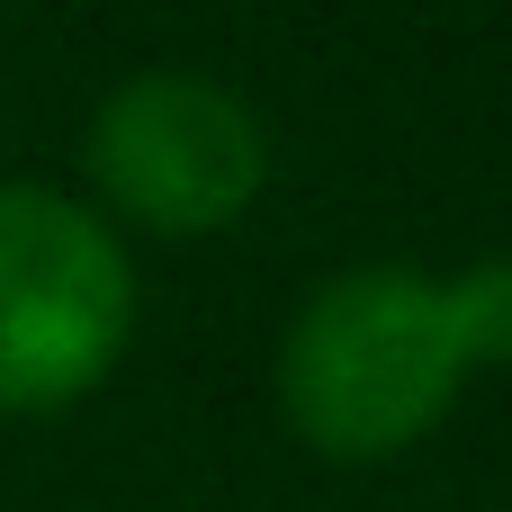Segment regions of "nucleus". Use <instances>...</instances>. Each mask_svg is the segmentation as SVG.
<instances>
[{"label": "nucleus", "mask_w": 512, "mask_h": 512, "mask_svg": "<svg viewBox=\"0 0 512 512\" xmlns=\"http://www.w3.org/2000/svg\"><path fill=\"white\" fill-rule=\"evenodd\" d=\"M477 387L450 279L423 261H351L297 297L270 351V396L324 468H387L423 450Z\"/></svg>", "instance_id": "1"}, {"label": "nucleus", "mask_w": 512, "mask_h": 512, "mask_svg": "<svg viewBox=\"0 0 512 512\" xmlns=\"http://www.w3.org/2000/svg\"><path fill=\"white\" fill-rule=\"evenodd\" d=\"M270 171V117L189 63L108 81L81 126V198L126 243H216L261 207Z\"/></svg>", "instance_id": "3"}, {"label": "nucleus", "mask_w": 512, "mask_h": 512, "mask_svg": "<svg viewBox=\"0 0 512 512\" xmlns=\"http://www.w3.org/2000/svg\"><path fill=\"white\" fill-rule=\"evenodd\" d=\"M144 324L135 243L63 180H0V423L90 405Z\"/></svg>", "instance_id": "2"}, {"label": "nucleus", "mask_w": 512, "mask_h": 512, "mask_svg": "<svg viewBox=\"0 0 512 512\" xmlns=\"http://www.w3.org/2000/svg\"><path fill=\"white\" fill-rule=\"evenodd\" d=\"M450 279V315H459V342H468V369H512V252H486L468 270H441Z\"/></svg>", "instance_id": "4"}]
</instances>
